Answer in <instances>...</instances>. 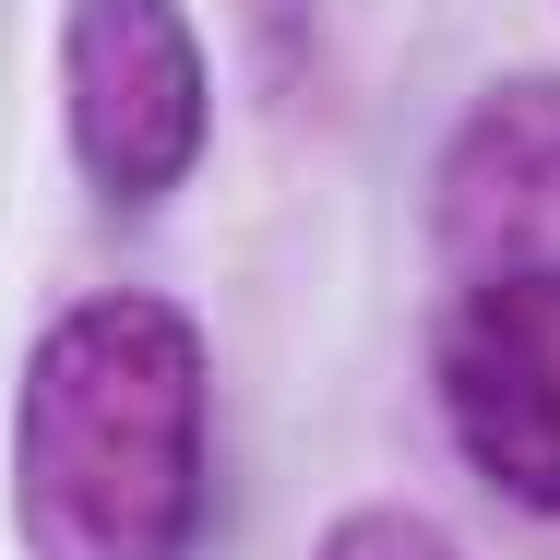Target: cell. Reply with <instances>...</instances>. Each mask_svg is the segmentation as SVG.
Here are the masks:
<instances>
[{
	"label": "cell",
	"instance_id": "277c9868",
	"mask_svg": "<svg viewBox=\"0 0 560 560\" xmlns=\"http://www.w3.org/2000/svg\"><path fill=\"white\" fill-rule=\"evenodd\" d=\"M430 226L465 275L560 262V72H513L453 119L430 167Z\"/></svg>",
	"mask_w": 560,
	"mask_h": 560
},
{
	"label": "cell",
	"instance_id": "3957f363",
	"mask_svg": "<svg viewBox=\"0 0 560 560\" xmlns=\"http://www.w3.org/2000/svg\"><path fill=\"white\" fill-rule=\"evenodd\" d=\"M442 430L501 501L560 513V262L465 287L442 335Z\"/></svg>",
	"mask_w": 560,
	"mask_h": 560
},
{
	"label": "cell",
	"instance_id": "6da1fadb",
	"mask_svg": "<svg viewBox=\"0 0 560 560\" xmlns=\"http://www.w3.org/2000/svg\"><path fill=\"white\" fill-rule=\"evenodd\" d=\"M215 382L179 299L96 287L24 346L12 382V537L24 560H191Z\"/></svg>",
	"mask_w": 560,
	"mask_h": 560
},
{
	"label": "cell",
	"instance_id": "7a4b0ae2",
	"mask_svg": "<svg viewBox=\"0 0 560 560\" xmlns=\"http://www.w3.org/2000/svg\"><path fill=\"white\" fill-rule=\"evenodd\" d=\"M60 131L108 203H167L215 131L191 12L179 0H72L60 12Z\"/></svg>",
	"mask_w": 560,
	"mask_h": 560
},
{
	"label": "cell",
	"instance_id": "8992f818",
	"mask_svg": "<svg viewBox=\"0 0 560 560\" xmlns=\"http://www.w3.org/2000/svg\"><path fill=\"white\" fill-rule=\"evenodd\" d=\"M311 560H465V549H453L442 525H418V513H346Z\"/></svg>",
	"mask_w": 560,
	"mask_h": 560
},
{
	"label": "cell",
	"instance_id": "5b68a950",
	"mask_svg": "<svg viewBox=\"0 0 560 560\" xmlns=\"http://www.w3.org/2000/svg\"><path fill=\"white\" fill-rule=\"evenodd\" d=\"M226 12H238L250 84H262V96H299V84H311V48H323V0H226Z\"/></svg>",
	"mask_w": 560,
	"mask_h": 560
}]
</instances>
